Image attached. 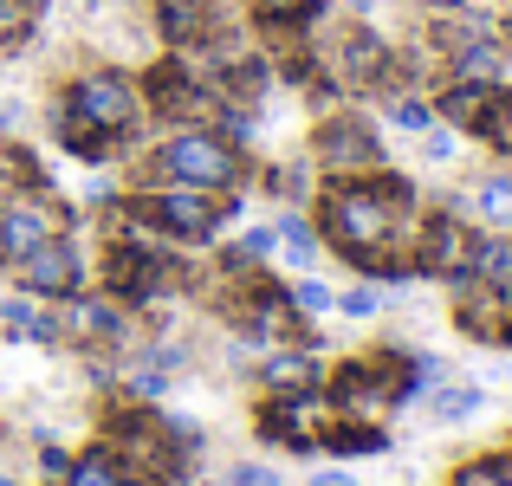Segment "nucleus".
Wrapping results in <instances>:
<instances>
[{"label": "nucleus", "instance_id": "f257e3e1", "mask_svg": "<svg viewBox=\"0 0 512 486\" xmlns=\"http://www.w3.org/2000/svg\"><path fill=\"white\" fill-rule=\"evenodd\" d=\"M137 188H163V182H188V188H234L240 175H247V156L234 150V143L221 137V130H208V124H182L169 143H156L150 156L137 162Z\"/></svg>", "mask_w": 512, "mask_h": 486}, {"label": "nucleus", "instance_id": "f03ea898", "mask_svg": "<svg viewBox=\"0 0 512 486\" xmlns=\"http://www.w3.org/2000/svg\"><path fill=\"white\" fill-rule=\"evenodd\" d=\"M130 208L156 227L163 240H208L221 221L240 214V195H214V188H188V182H163V188H137Z\"/></svg>", "mask_w": 512, "mask_h": 486}, {"label": "nucleus", "instance_id": "7ed1b4c3", "mask_svg": "<svg viewBox=\"0 0 512 486\" xmlns=\"http://www.w3.org/2000/svg\"><path fill=\"white\" fill-rule=\"evenodd\" d=\"M52 117L85 124V130H104V137L124 143L130 130H137V117H143V85H137V78H124V72H111V65H98V72H85V78L65 85V98H59V111H52Z\"/></svg>", "mask_w": 512, "mask_h": 486}, {"label": "nucleus", "instance_id": "20e7f679", "mask_svg": "<svg viewBox=\"0 0 512 486\" xmlns=\"http://www.w3.org/2000/svg\"><path fill=\"white\" fill-rule=\"evenodd\" d=\"M402 376H409L402 357L344 363V370H331V409L350 415V422H383L389 409H402Z\"/></svg>", "mask_w": 512, "mask_h": 486}, {"label": "nucleus", "instance_id": "39448f33", "mask_svg": "<svg viewBox=\"0 0 512 486\" xmlns=\"http://www.w3.org/2000/svg\"><path fill=\"white\" fill-rule=\"evenodd\" d=\"M312 169H325L331 182L383 169V137H376V124H370V117H357V111L325 117V124L312 130Z\"/></svg>", "mask_w": 512, "mask_h": 486}, {"label": "nucleus", "instance_id": "423d86ee", "mask_svg": "<svg viewBox=\"0 0 512 486\" xmlns=\"http://www.w3.org/2000/svg\"><path fill=\"white\" fill-rule=\"evenodd\" d=\"M7 273H13V286H20V292L59 305V299H72V292H85L91 260H85V247H78L72 234H52V240H39L33 253H20Z\"/></svg>", "mask_w": 512, "mask_h": 486}, {"label": "nucleus", "instance_id": "0eeeda50", "mask_svg": "<svg viewBox=\"0 0 512 486\" xmlns=\"http://www.w3.org/2000/svg\"><path fill=\"white\" fill-rule=\"evenodd\" d=\"M52 234H72V208H65V201L39 195V188L0 201V266H13L20 253H33L39 240H52Z\"/></svg>", "mask_w": 512, "mask_h": 486}, {"label": "nucleus", "instance_id": "6e6552de", "mask_svg": "<svg viewBox=\"0 0 512 486\" xmlns=\"http://www.w3.org/2000/svg\"><path fill=\"white\" fill-rule=\"evenodd\" d=\"M331 415H338V409H331L318 389H292V396H273L260 409V435L266 441H286V448H299V454H312Z\"/></svg>", "mask_w": 512, "mask_h": 486}, {"label": "nucleus", "instance_id": "1a4fd4ad", "mask_svg": "<svg viewBox=\"0 0 512 486\" xmlns=\"http://www.w3.org/2000/svg\"><path fill=\"white\" fill-rule=\"evenodd\" d=\"M493 98H500V85H480V78H448V85L435 91V117L448 130H461V137H487Z\"/></svg>", "mask_w": 512, "mask_h": 486}, {"label": "nucleus", "instance_id": "9d476101", "mask_svg": "<svg viewBox=\"0 0 512 486\" xmlns=\"http://www.w3.org/2000/svg\"><path fill=\"white\" fill-rule=\"evenodd\" d=\"M117 337H124V312L111 299H85V292L59 299V344H117Z\"/></svg>", "mask_w": 512, "mask_h": 486}, {"label": "nucleus", "instance_id": "9b49d317", "mask_svg": "<svg viewBox=\"0 0 512 486\" xmlns=\"http://www.w3.org/2000/svg\"><path fill=\"white\" fill-rule=\"evenodd\" d=\"M448 208H454V214H480L487 227H500V234H506V227H512V169H500V175H480V182H474V195H454Z\"/></svg>", "mask_w": 512, "mask_h": 486}, {"label": "nucleus", "instance_id": "f8f14e48", "mask_svg": "<svg viewBox=\"0 0 512 486\" xmlns=\"http://www.w3.org/2000/svg\"><path fill=\"white\" fill-rule=\"evenodd\" d=\"M260 383L273 389V396H292V389H318V383H325V363H318L312 350H273V357L260 363Z\"/></svg>", "mask_w": 512, "mask_h": 486}, {"label": "nucleus", "instance_id": "ddd939ff", "mask_svg": "<svg viewBox=\"0 0 512 486\" xmlns=\"http://www.w3.org/2000/svg\"><path fill=\"white\" fill-rule=\"evenodd\" d=\"M467 273H474L480 286H493L500 299H512V227H506V234H474V260H467Z\"/></svg>", "mask_w": 512, "mask_h": 486}, {"label": "nucleus", "instance_id": "4468645a", "mask_svg": "<svg viewBox=\"0 0 512 486\" xmlns=\"http://www.w3.org/2000/svg\"><path fill=\"white\" fill-rule=\"evenodd\" d=\"M487 409V389L480 383H435V402H428V422L435 428H461Z\"/></svg>", "mask_w": 512, "mask_h": 486}, {"label": "nucleus", "instance_id": "2eb2a0df", "mask_svg": "<svg viewBox=\"0 0 512 486\" xmlns=\"http://www.w3.org/2000/svg\"><path fill=\"white\" fill-rule=\"evenodd\" d=\"M39 188V162L20 150V143H7L0 137V201H13V195H33Z\"/></svg>", "mask_w": 512, "mask_h": 486}, {"label": "nucleus", "instance_id": "dca6fc26", "mask_svg": "<svg viewBox=\"0 0 512 486\" xmlns=\"http://www.w3.org/2000/svg\"><path fill=\"white\" fill-rule=\"evenodd\" d=\"M273 234H279V247H286L292 266H318V227L305 221V214H279Z\"/></svg>", "mask_w": 512, "mask_h": 486}, {"label": "nucleus", "instance_id": "f3484780", "mask_svg": "<svg viewBox=\"0 0 512 486\" xmlns=\"http://www.w3.org/2000/svg\"><path fill=\"white\" fill-rule=\"evenodd\" d=\"M260 26H312L325 0H247Z\"/></svg>", "mask_w": 512, "mask_h": 486}, {"label": "nucleus", "instance_id": "a211bd4d", "mask_svg": "<svg viewBox=\"0 0 512 486\" xmlns=\"http://www.w3.org/2000/svg\"><path fill=\"white\" fill-rule=\"evenodd\" d=\"M331 305H338L344 318H357V324L383 318V292H376V279H363V286H344V292H338V299H331Z\"/></svg>", "mask_w": 512, "mask_h": 486}, {"label": "nucleus", "instance_id": "6ab92c4d", "mask_svg": "<svg viewBox=\"0 0 512 486\" xmlns=\"http://www.w3.org/2000/svg\"><path fill=\"white\" fill-rule=\"evenodd\" d=\"M389 124L409 130V137H422V130L441 124V117H435V104H428V98H389Z\"/></svg>", "mask_w": 512, "mask_h": 486}, {"label": "nucleus", "instance_id": "aec40b11", "mask_svg": "<svg viewBox=\"0 0 512 486\" xmlns=\"http://www.w3.org/2000/svg\"><path fill=\"white\" fill-rule=\"evenodd\" d=\"M33 13H39V0H0V46H20L33 33Z\"/></svg>", "mask_w": 512, "mask_h": 486}, {"label": "nucleus", "instance_id": "412c9836", "mask_svg": "<svg viewBox=\"0 0 512 486\" xmlns=\"http://www.w3.org/2000/svg\"><path fill=\"white\" fill-rule=\"evenodd\" d=\"M286 299H292V312H299V318H318V312H331V299H338V292H331L325 279H312V273H305L299 286L286 292Z\"/></svg>", "mask_w": 512, "mask_h": 486}, {"label": "nucleus", "instance_id": "4be33fe9", "mask_svg": "<svg viewBox=\"0 0 512 486\" xmlns=\"http://www.w3.org/2000/svg\"><path fill=\"white\" fill-rule=\"evenodd\" d=\"M461 156V130H448V124H435V130H422V162H454Z\"/></svg>", "mask_w": 512, "mask_h": 486}, {"label": "nucleus", "instance_id": "5701e85b", "mask_svg": "<svg viewBox=\"0 0 512 486\" xmlns=\"http://www.w3.org/2000/svg\"><path fill=\"white\" fill-rule=\"evenodd\" d=\"M72 486H124L117 480V467L104 461V454H85V461H72V474H65Z\"/></svg>", "mask_w": 512, "mask_h": 486}, {"label": "nucleus", "instance_id": "b1692460", "mask_svg": "<svg viewBox=\"0 0 512 486\" xmlns=\"http://www.w3.org/2000/svg\"><path fill=\"white\" fill-rule=\"evenodd\" d=\"M454 486H506V461H500V454H487V461H467L461 474H454Z\"/></svg>", "mask_w": 512, "mask_h": 486}, {"label": "nucleus", "instance_id": "393cba45", "mask_svg": "<svg viewBox=\"0 0 512 486\" xmlns=\"http://www.w3.org/2000/svg\"><path fill=\"white\" fill-rule=\"evenodd\" d=\"M299 188H312V162H286V169H273V195L299 201Z\"/></svg>", "mask_w": 512, "mask_h": 486}, {"label": "nucleus", "instance_id": "a878e982", "mask_svg": "<svg viewBox=\"0 0 512 486\" xmlns=\"http://www.w3.org/2000/svg\"><path fill=\"white\" fill-rule=\"evenodd\" d=\"M221 486H286V480H279V467H266V461H240Z\"/></svg>", "mask_w": 512, "mask_h": 486}, {"label": "nucleus", "instance_id": "bb28decb", "mask_svg": "<svg viewBox=\"0 0 512 486\" xmlns=\"http://www.w3.org/2000/svg\"><path fill=\"white\" fill-rule=\"evenodd\" d=\"M39 474L65 480V474H72V454H65V448H52V441H46V448H39Z\"/></svg>", "mask_w": 512, "mask_h": 486}, {"label": "nucleus", "instance_id": "cd10ccee", "mask_svg": "<svg viewBox=\"0 0 512 486\" xmlns=\"http://www.w3.org/2000/svg\"><path fill=\"white\" fill-rule=\"evenodd\" d=\"M26 124V104L20 98H7V91H0V130H20Z\"/></svg>", "mask_w": 512, "mask_h": 486}, {"label": "nucleus", "instance_id": "c85d7f7f", "mask_svg": "<svg viewBox=\"0 0 512 486\" xmlns=\"http://www.w3.org/2000/svg\"><path fill=\"white\" fill-rule=\"evenodd\" d=\"M344 13H376V0H338Z\"/></svg>", "mask_w": 512, "mask_h": 486}, {"label": "nucleus", "instance_id": "c756f323", "mask_svg": "<svg viewBox=\"0 0 512 486\" xmlns=\"http://www.w3.org/2000/svg\"><path fill=\"white\" fill-rule=\"evenodd\" d=\"M312 486H350V474H312Z\"/></svg>", "mask_w": 512, "mask_h": 486}]
</instances>
